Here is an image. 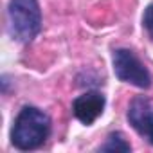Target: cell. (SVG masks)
Listing matches in <instances>:
<instances>
[{
    "label": "cell",
    "instance_id": "cell-1",
    "mask_svg": "<svg viewBox=\"0 0 153 153\" xmlns=\"http://www.w3.org/2000/svg\"><path fill=\"white\" fill-rule=\"evenodd\" d=\"M51 135V117L36 108V106H24L11 128V142L16 149L29 151L40 148Z\"/></svg>",
    "mask_w": 153,
    "mask_h": 153
},
{
    "label": "cell",
    "instance_id": "cell-2",
    "mask_svg": "<svg viewBox=\"0 0 153 153\" xmlns=\"http://www.w3.org/2000/svg\"><path fill=\"white\" fill-rule=\"evenodd\" d=\"M42 31V9L38 0H9L7 33L20 43L33 42Z\"/></svg>",
    "mask_w": 153,
    "mask_h": 153
},
{
    "label": "cell",
    "instance_id": "cell-3",
    "mask_svg": "<svg viewBox=\"0 0 153 153\" xmlns=\"http://www.w3.org/2000/svg\"><path fill=\"white\" fill-rule=\"evenodd\" d=\"M112 65L117 79L137 88H149L151 87V76L149 70L142 65V61L135 56L130 49H115L112 56Z\"/></svg>",
    "mask_w": 153,
    "mask_h": 153
},
{
    "label": "cell",
    "instance_id": "cell-4",
    "mask_svg": "<svg viewBox=\"0 0 153 153\" xmlns=\"http://www.w3.org/2000/svg\"><path fill=\"white\" fill-rule=\"evenodd\" d=\"M128 123L131 128L153 146V106L144 97H135L128 106Z\"/></svg>",
    "mask_w": 153,
    "mask_h": 153
},
{
    "label": "cell",
    "instance_id": "cell-5",
    "mask_svg": "<svg viewBox=\"0 0 153 153\" xmlns=\"http://www.w3.org/2000/svg\"><path fill=\"white\" fill-rule=\"evenodd\" d=\"M105 105H106L105 96L97 90H90V92H85L83 96H78L74 99L72 112L79 123L90 126L97 121V117H101Z\"/></svg>",
    "mask_w": 153,
    "mask_h": 153
},
{
    "label": "cell",
    "instance_id": "cell-6",
    "mask_svg": "<svg viewBox=\"0 0 153 153\" xmlns=\"http://www.w3.org/2000/svg\"><path fill=\"white\" fill-rule=\"evenodd\" d=\"M97 151H131V146L123 133L114 131L106 137V142L97 148Z\"/></svg>",
    "mask_w": 153,
    "mask_h": 153
},
{
    "label": "cell",
    "instance_id": "cell-7",
    "mask_svg": "<svg viewBox=\"0 0 153 153\" xmlns=\"http://www.w3.org/2000/svg\"><path fill=\"white\" fill-rule=\"evenodd\" d=\"M142 25H144L146 33L149 34V38L153 40V4H149V6L144 9V15H142Z\"/></svg>",
    "mask_w": 153,
    "mask_h": 153
}]
</instances>
